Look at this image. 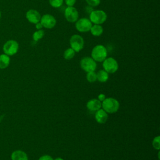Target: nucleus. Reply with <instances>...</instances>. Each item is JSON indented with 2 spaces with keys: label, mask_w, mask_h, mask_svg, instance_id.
<instances>
[{
  "label": "nucleus",
  "mask_w": 160,
  "mask_h": 160,
  "mask_svg": "<svg viewBox=\"0 0 160 160\" xmlns=\"http://www.w3.org/2000/svg\"><path fill=\"white\" fill-rule=\"evenodd\" d=\"M101 108L107 113L113 114L116 112L119 108V101L113 98H106L101 102Z\"/></svg>",
  "instance_id": "obj_1"
},
{
  "label": "nucleus",
  "mask_w": 160,
  "mask_h": 160,
  "mask_svg": "<svg viewBox=\"0 0 160 160\" xmlns=\"http://www.w3.org/2000/svg\"><path fill=\"white\" fill-rule=\"evenodd\" d=\"M107 49L102 44L95 46L91 51V58L96 62H102L107 58Z\"/></svg>",
  "instance_id": "obj_2"
},
{
  "label": "nucleus",
  "mask_w": 160,
  "mask_h": 160,
  "mask_svg": "<svg viewBox=\"0 0 160 160\" xmlns=\"http://www.w3.org/2000/svg\"><path fill=\"white\" fill-rule=\"evenodd\" d=\"M107 14L102 10H94L90 12L89 20L94 24H102L107 19Z\"/></svg>",
  "instance_id": "obj_3"
},
{
  "label": "nucleus",
  "mask_w": 160,
  "mask_h": 160,
  "mask_svg": "<svg viewBox=\"0 0 160 160\" xmlns=\"http://www.w3.org/2000/svg\"><path fill=\"white\" fill-rule=\"evenodd\" d=\"M71 48L76 52H78L81 51L84 46L83 38L79 34H73L69 39Z\"/></svg>",
  "instance_id": "obj_4"
},
{
  "label": "nucleus",
  "mask_w": 160,
  "mask_h": 160,
  "mask_svg": "<svg viewBox=\"0 0 160 160\" xmlns=\"http://www.w3.org/2000/svg\"><path fill=\"white\" fill-rule=\"evenodd\" d=\"M102 67L108 73L113 74L118 71L119 66L117 61L114 58L110 57L106 58L102 61Z\"/></svg>",
  "instance_id": "obj_5"
},
{
  "label": "nucleus",
  "mask_w": 160,
  "mask_h": 160,
  "mask_svg": "<svg viewBox=\"0 0 160 160\" xmlns=\"http://www.w3.org/2000/svg\"><path fill=\"white\" fill-rule=\"evenodd\" d=\"M19 49V44L15 40H9L6 41L2 47V50L6 55L10 56L16 54Z\"/></svg>",
  "instance_id": "obj_6"
},
{
  "label": "nucleus",
  "mask_w": 160,
  "mask_h": 160,
  "mask_svg": "<svg viewBox=\"0 0 160 160\" xmlns=\"http://www.w3.org/2000/svg\"><path fill=\"white\" fill-rule=\"evenodd\" d=\"M80 66L86 72L94 71L97 67L96 62L91 57H84L80 61Z\"/></svg>",
  "instance_id": "obj_7"
},
{
  "label": "nucleus",
  "mask_w": 160,
  "mask_h": 160,
  "mask_svg": "<svg viewBox=\"0 0 160 160\" xmlns=\"http://www.w3.org/2000/svg\"><path fill=\"white\" fill-rule=\"evenodd\" d=\"M92 25L89 19L86 18H82L78 19L75 24L76 29L80 32H86L90 31Z\"/></svg>",
  "instance_id": "obj_8"
},
{
  "label": "nucleus",
  "mask_w": 160,
  "mask_h": 160,
  "mask_svg": "<svg viewBox=\"0 0 160 160\" xmlns=\"http://www.w3.org/2000/svg\"><path fill=\"white\" fill-rule=\"evenodd\" d=\"M65 19L69 22H76L79 19V12L74 6H68L64 10Z\"/></svg>",
  "instance_id": "obj_9"
},
{
  "label": "nucleus",
  "mask_w": 160,
  "mask_h": 160,
  "mask_svg": "<svg viewBox=\"0 0 160 160\" xmlns=\"http://www.w3.org/2000/svg\"><path fill=\"white\" fill-rule=\"evenodd\" d=\"M40 22L43 28L52 29L56 24V19L52 15L50 14H45L41 16Z\"/></svg>",
  "instance_id": "obj_10"
},
{
  "label": "nucleus",
  "mask_w": 160,
  "mask_h": 160,
  "mask_svg": "<svg viewBox=\"0 0 160 160\" xmlns=\"http://www.w3.org/2000/svg\"><path fill=\"white\" fill-rule=\"evenodd\" d=\"M26 18L29 22L35 24L40 21L41 16L37 10L31 9L26 12Z\"/></svg>",
  "instance_id": "obj_11"
},
{
  "label": "nucleus",
  "mask_w": 160,
  "mask_h": 160,
  "mask_svg": "<svg viewBox=\"0 0 160 160\" xmlns=\"http://www.w3.org/2000/svg\"><path fill=\"white\" fill-rule=\"evenodd\" d=\"M108 118V113L102 109H99L96 111L95 119L99 124H104Z\"/></svg>",
  "instance_id": "obj_12"
},
{
  "label": "nucleus",
  "mask_w": 160,
  "mask_h": 160,
  "mask_svg": "<svg viewBox=\"0 0 160 160\" xmlns=\"http://www.w3.org/2000/svg\"><path fill=\"white\" fill-rule=\"evenodd\" d=\"M86 107L91 111H96L101 108V102L98 99H92L88 101Z\"/></svg>",
  "instance_id": "obj_13"
},
{
  "label": "nucleus",
  "mask_w": 160,
  "mask_h": 160,
  "mask_svg": "<svg viewBox=\"0 0 160 160\" xmlns=\"http://www.w3.org/2000/svg\"><path fill=\"white\" fill-rule=\"evenodd\" d=\"M11 160H28L27 154L21 150L14 151L11 155Z\"/></svg>",
  "instance_id": "obj_14"
},
{
  "label": "nucleus",
  "mask_w": 160,
  "mask_h": 160,
  "mask_svg": "<svg viewBox=\"0 0 160 160\" xmlns=\"http://www.w3.org/2000/svg\"><path fill=\"white\" fill-rule=\"evenodd\" d=\"M89 31L94 36H100L103 33V28L101 24H93Z\"/></svg>",
  "instance_id": "obj_15"
},
{
  "label": "nucleus",
  "mask_w": 160,
  "mask_h": 160,
  "mask_svg": "<svg viewBox=\"0 0 160 160\" xmlns=\"http://www.w3.org/2000/svg\"><path fill=\"white\" fill-rule=\"evenodd\" d=\"M10 64V58L6 54L0 55V69H4L7 68Z\"/></svg>",
  "instance_id": "obj_16"
},
{
  "label": "nucleus",
  "mask_w": 160,
  "mask_h": 160,
  "mask_svg": "<svg viewBox=\"0 0 160 160\" xmlns=\"http://www.w3.org/2000/svg\"><path fill=\"white\" fill-rule=\"evenodd\" d=\"M97 80L101 82H105L108 80L109 78V73H108L104 69L99 71L96 73Z\"/></svg>",
  "instance_id": "obj_17"
},
{
  "label": "nucleus",
  "mask_w": 160,
  "mask_h": 160,
  "mask_svg": "<svg viewBox=\"0 0 160 160\" xmlns=\"http://www.w3.org/2000/svg\"><path fill=\"white\" fill-rule=\"evenodd\" d=\"M75 53L76 52L71 48H69L64 51L63 53V57L66 60H70L74 57Z\"/></svg>",
  "instance_id": "obj_18"
},
{
  "label": "nucleus",
  "mask_w": 160,
  "mask_h": 160,
  "mask_svg": "<svg viewBox=\"0 0 160 160\" xmlns=\"http://www.w3.org/2000/svg\"><path fill=\"white\" fill-rule=\"evenodd\" d=\"M45 34L44 30L39 29L35 31L32 34V39L34 41H38L39 39H42Z\"/></svg>",
  "instance_id": "obj_19"
},
{
  "label": "nucleus",
  "mask_w": 160,
  "mask_h": 160,
  "mask_svg": "<svg viewBox=\"0 0 160 160\" xmlns=\"http://www.w3.org/2000/svg\"><path fill=\"white\" fill-rule=\"evenodd\" d=\"M86 79L89 82H94L97 80L96 73L94 71L88 72L86 74Z\"/></svg>",
  "instance_id": "obj_20"
},
{
  "label": "nucleus",
  "mask_w": 160,
  "mask_h": 160,
  "mask_svg": "<svg viewBox=\"0 0 160 160\" xmlns=\"http://www.w3.org/2000/svg\"><path fill=\"white\" fill-rule=\"evenodd\" d=\"M63 2L64 0H49V4L54 8H58L61 7Z\"/></svg>",
  "instance_id": "obj_21"
},
{
  "label": "nucleus",
  "mask_w": 160,
  "mask_h": 160,
  "mask_svg": "<svg viewBox=\"0 0 160 160\" xmlns=\"http://www.w3.org/2000/svg\"><path fill=\"white\" fill-rule=\"evenodd\" d=\"M152 145L155 149L159 150L160 149V136H156L153 139L152 142Z\"/></svg>",
  "instance_id": "obj_22"
},
{
  "label": "nucleus",
  "mask_w": 160,
  "mask_h": 160,
  "mask_svg": "<svg viewBox=\"0 0 160 160\" xmlns=\"http://www.w3.org/2000/svg\"><path fill=\"white\" fill-rule=\"evenodd\" d=\"M86 2L89 6L96 7L100 4L101 0H86Z\"/></svg>",
  "instance_id": "obj_23"
},
{
  "label": "nucleus",
  "mask_w": 160,
  "mask_h": 160,
  "mask_svg": "<svg viewBox=\"0 0 160 160\" xmlns=\"http://www.w3.org/2000/svg\"><path fill=\"white\" fill-rule=\"evenodd\" d=\"M76 0H65V3L67 6H74Z\"/></svg>",
  "instance_id": "obj_24"
},
{
  "label": "nucleus",
  "mask_w": 160,
  "mask_h": 160,
  "mask_svg": "<svg viewBox=\"0 0 160 160\" xmlns=\"http://www.w3.org/2000/svg\"><path fill=\"white\" fill-rule=\"evenodd\" d=\"M38 160H53V158L49 155H43L41 156Z\"/></svg>",
  "instance_id": "obj_25"
},
{
  "label": "nucleus",
  "mask_w": 160,
  "mask_h": 160,
  "mask_svg": "<svg viewBox=\"0 0 160 160\" xmlns=\"http://www.w3.org/2000/svg\"><path fill=\"white\" fill-rule=\"evenodd\" d=\"M105 99H106V96H105V94H99L98 96V99L99 101H100L101 102L103 101Z\"/></svg>",
  "instance_id": "obj_26"
},
{
  "label": "nucleus",
  "mask_w": 160,
  "mask_h": 160,
  "mask_svg": "<svg viewBox=\"0 0 160 160\" xmlns=\"http://www.w3.org/2000/svg\"><path fill=\"white\" fill-rule=\"evenodd\" d=\"M35 27H36V29L37 30L42 29V28H43V27H42V24H41L40 21H39V22H37L36 24H35Z\"/></svg>",
  "instance_id": "obj_27"
},
{
  "label": "nucleus",
  "mask_w": 160,
  "mask_h": 160,
  "mask_svg": "<svg viewBox=\"0 0 160 160\" xmlns=\"http://www.w3.org/2000/svg\"><path fill=\"white\" fill-rule=\"evenodd\" d=\"M53 160H64V159L62 158H55Z\"/></svg>",
  "instance_id": "obj_28"
},
{
  "label": "nucleus",
  "mask_w": 160,
  "mask_h": 160,
  "mask_svg": "<svg viewBox=\"0 0 160 160\" xmlns=\"http://www.w3.org/2000/svg\"><path fill=\"white\" fill-rule=\"evenodd\" d=\"M1 11H0V18H1Z\"/></svg>",
  "instance_id": "obj_29"
}]
</instances>
